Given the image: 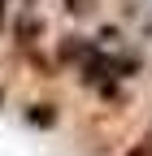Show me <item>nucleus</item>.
I'll list each match as a JSON object with an SVG mask.
<instances>
[{"label": "nucleus", "instance_id": "7ed1b4c3", "mask_svg": "<svg viewBox=\"0 0 152 156\" xmlns=\"http://www.w3.org/2000/svg\"><path fill=\"white\" fill-rule=\"evenodd\" d=\"M56 117H61V113H56V104H44V100L22 108V122L35 126V130H52V126H56Z\"/></svg>", "mask_w": 152, "mask_h": 156}, {"label": "nucleus", "instance_id": "0eeeda50", "mask_svg": "<svg viewBox=\"0 0 152 156\" xmlns=\"http://www.w3.org/2000/svg\"><path fill=\"white\" fill-rule=\"evenodd\" d=\"M0 22H5V0H0Z\"/></svg>", "mask_w": 152, "mask_h": 156}, {"label": "nucleus", "instance_id": "423d86ee", "mask_svg": "<svg viewBox=\"0 0 152 156\" xmlns=\"http://www.w3.org/2000/svg\"><path fill=\"white\" fill-rule=\"evenodd\" d=\"M118 39H122V35L113 30V26H104V30H100V44H118Z\"/></svg>", "mask_w": 152, "mask_h": 156}, {"label": "nucleus", "instance_id": "20e7f679", "mask_svg": "<svg viewBox=\"0 0 152 156\" xmlns=\"http://www.w3.org/2000/svg\"><path fill=\"white\" fill-rule=\"evenodd\" d=\"M126 156H152V134H143L139 143H130V147H126Z\"/></svg>", "mask_w": 152, "mask_h": 156}, {"label": "nucleus", "instance_id": "f257e3e1", "mask_svg": "<svg viewBox=\"0 0 152 156\" xmlns=\"http://www.w3.org/2000/svg\"><path fill=\"white\" fill-rule=\"evenodd\" d=\"M91 52H96V39H83V35H61V44H56V61H61V65H83Z\"/></svg>", "mask_w": 152, "mask_h": 156}, {"label": "nucleus", "instance_id": "f03ea898", "mask_svg": "<svg viewBox=\"0 0 152 156\" xmlns=\"http://www.w3.org/2000/svg\"><path fill=\"white\" fill-rule=\"evenodd\" d=\"M39 35H44V22H39V13H22V17H17V48H22V52H35Z\"/></svg>", "mask_w": 152, "mask_h": 156}, {"label": "nucleus", "instance_id": "39448f33", "mask_svg": "<svg viewBox=\"0 0 152 156\" xmlns=\"http://www.w3.org/2000/svg\"><path fill=\"white\" fill-rule=\"evenodd\" d=\"M65 9H70L74 17H83V13H91V9H96V0H65Z\"/></svg>", "mask_w": 152, "mask_h": 156}]
</instances>
